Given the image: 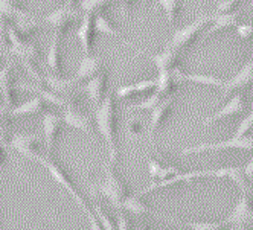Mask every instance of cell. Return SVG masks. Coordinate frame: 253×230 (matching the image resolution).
<instances>
[{
    "instance_id": "cell-1",
    "label": "cell",
    "mask_w": 253,
    "mask_h": 230,
    "mask_svg": "<svg viewBox=\"0 0 253 230\" xmlns=\"http://www.w3.org/2000/svg\"><path fill=\"white\" fill-rule=\"evenodd\" d=\"M95 122H96L98 133L105 142L108 151V160L112 163H116L119 151L116 142V105H115L113 92H107L102 102L96 107Z\"/></svg>"
},
{
    "instance_id": "cell-2",
    "label": "cell",
    "mask_w": 253,
    "mask_h": 230,
    "mask_svg": "<svg viewBox=\"0 0 253 230\" xmlns=\"http://www.w3.org/2000/svg\"><path fill=\"white\" fill-rule=\"evenodd\" d=\"M90 191H95L101 195H104L108 201L113 204L115 209L122 210L124 201L130 197L128 186L125 185L124 179L115 169V163L107 160L104 163V179L98 185H88Z\"/></svg>"
},
{
    "instance_id": "cell-3",
    "label": "cell",
    "mask_w": 253,
    "mask_h": 230,
    "mask_svg": "<svg viewBox=\"0 0 253 230\" xmlns=\"http://www.w3.org/2000/svg\"><path fill=\"white\" fill-rule=\"evenodd\" d=\"M40 165H43L47 171H49V174L52 175V179L55 180L58 185H61L72 197L75 198V201L78 203V206L81 207V209H84L85 212L90 209L88 206H87V203H85V200H84V197L81 195V192L77 189V186H75V183H74V180L70 179V175L67 174V171L60 165V162H57L55 158L52 157V154H42L40 157H39V160H37Z\"/></svg>"
},
{
    "instance_id": "cell-4",
    "label": "cell",
    "mask_w": 253,
    "mask_h": 230,
    "mask_svg": "<svg viewBox=\"0 0 253 230\" xmlns=\"http://www.w3.org/2000/svg\"><path fill=\"white\" fill-rule=\"evenodd\" d=\"M81 12L83 11L80 8H72V6L66 5V6H61L55 11H52L50 14H47L43 19V22L52 28L55 37H60L64 40V37L72 29V26L75 25V22L83 17Z\"/></svg>"
},
{
    "instance_id": "cell-5",
    "label": "cell",
    "mask_w": 253,
    "mask_h": 230,
    "mask_svg": "<svg viewBox=\"0 0 253 230\" xmlns=\"http://www.w3.org/2000/svg\"><path fill=\"white\" fill-rule=\"evenodd\" d=\"M212 19H213V14H205V15L197 17L192 23L175 31L174 35L171 37L169 47L175 49L177 52H182L183 49H186L191 43H194V40L198 37V35L202 34V31L211 25Z\"/></svg>"
},
{
    "instance_id": "cell-6",
    "label": "cell",
    "mask_w": 253,
    "mask_h": 230,
    "mask_svg": "<svg viewBox=\"0 0 253 230\" xmlns=\"http://www.w3.org/2000/svg\"><path fill=\"white\" fill-rule=\"evenodd\" d=\"M221 150H253V136H233L227 140H221V142H215V144H200V145H194L182 150L183 155L189 154H198V153H205V151H221Z\"/></svg>"
},
{
    "instance_id": "cell-7",
    "label": "cell",
    "mask_w": 253,
    "mask_h": 230,
    "mask_svg": "<svg viewBox=\"0 0 253 230\" xmlns=\"http://www.w3.org/2000/svg\"><path fill=\"white\" fill-rule=\"evenodd\" d=\"M80 81L74 77L72 79H66L58 75H46V87H49L52 92L60 95L66 102L67 107L77 105V96L80 93Z\"/></svg>"
},
{
    "instance_id": "cell-8",
    "label": "cell",
    "mask_w": 253,
    "mask_h": 230,
    "mask_svg": "<svg viewBox=\"0 0 253 230\" xmlns=\"http://www.w3.org/2000/svg\"><path fill=\"white\" fill-rule=\"evenodd\" d=\"M11 150L17 151L22 157L29 160H39L40 153V136L32 133H14L11 139Z\"/></svg>"
},
{
    "instance_id": "cell-9",
    "label": "cell",
    "mask_w": 253,
    "mask_h": 230,
    "mask_svg": "<svg viewBox=\"0 0 253 230\" xmlns=\"http://www.w3.org/2000/svg\"><path fill=\"white\" fill-rule=\"evenodd\" d=\"M224 223L227 226H246V227L253 224V200L250 195V189L241 192L238 203L235 204L230 215L224 220Z\"/></svg>"
},
{
    "instance_id": "cell-10",
    "label": "cell",
    "mask_w": 253,
    "mask_h": 230,
    "mask_svg": "<svg viewBox=\"0 0 253 230\" xmlns=\"http://www.w3.org/2000/svg\"><path fill=\"white\" fill-rule=\"evenodd\" d=\"M63 125H66L63 116L57 115L55 112H44L43 116V140L47 154L55 151L57 140L61 134Z\"/></svg>"
},
{
    "instance_id": "cell-11",
    "label": "cell",
    "mask_w": 253,
    "mask_h": 230,
    "mask_svg": "<svg viewBox=\"0 0 253 230\" xmlns=\"http://www.w3.org/2000/svg\"><path fill=\"white\" fill-rule=\"evenodd\" d=\"M95 34H96L95 14L83 12L81 23L77 29V37H78V41H80V46H81V50L84 55H92Z\"/></svg>"
},
{
    "instance_id": "cell-12",
    "label": "cell",
    "mask_w": 253,
    "mask_h": 230,
    "mask_svg": "<svg viewBox=\"0 0 253 230\" xmlns=\"http://www.w3.org/2000/svg\"><path fill=\"white\" fill-rule=\"evenodd\" d=\"M63 120L67 127L74 128L77 131H81V133H85L87 136L90 137H95V133H93V125H92V120L87 115H84L83 112H80L77 109V105H70V107H66L63 109Z\"/></svg>"
},
{
    "instance_id": "cell-13",
    "label": "cell",
    "mask_w": 253,
    "mask_h": 230,
    "mask_svg": "<svg viewBox=\"0 0 253 230\" xmlns=\"http://www.w3.org/2000/svg\"><path fill=\"white\" fill-rule=\"evenodd\" d=\"M172 104H174V96L169 95V96H165V98L162 99V101L156 105V107L151 110L150 120H148V140H150L151 144L154 142L156 133L159 131V128L162 127V123L165 122L168 113L171 112Z\"/></svg>"
},
{
    "instance_id": "cell-14",
    "label": "cell",
    "mask_w": 253,
    "mask_h": 230,
    "mask_svg": "<svg viewBox=\"0 0 253 230\" xmlns=\"http://www.w3.org/2000/svg\"><path fill=\"white\" fill-rule=\"evenodd\" d=\"M244 109H246V98H244L243 93H237L224 105L221 110H218L216 113H213L209 117H206L205 120H202V125L203 127H209V125H212V123H215V122H220V120H224V119L232 117L235 115L243 113Z\"/></svg>"
},
{
    "instance_id": "cell-15",
    "label": "cell",
    "mask_w": 253,
    "mask_h": 230,
    "mask_svg": "<svg viewBox=\"0 0 253 230\" xmlns=\"http://www.w3.org/2000/svg\"><path fill=\"white\" fill-rule=\"evenodd\" d=\"M0 85L3 92V105L8 109H14L17 105V88L14 82V63H8L5 69L0 70Z\"/></svg>"
},
{
    "instance_id": "cell-16",
    "label": "cell",
    "mask_w": 253,
    "mask_h": 230,
    "mask_svg": "<svg viewBox=\"0 0 253 230\" xmlns=\"http://www.w3.org/2000/svg\"><path fill=\"white\" fill-rule=\"evenodd\" d=\"M250 84H253V58L249 60L241 69L240 72L235 75L232 79L224 82L223 87V95L227 96L232 92H238V90H244Z\"/></svg>"
},
{
    "instance_id": "cell-17",
    "label": "cell",
    "mask_w": 253,
    "mask_h": 230,
    "mask_svg": "<svg viewBox=\"0 0 253 230\" xmlns=\"http://www.w3.org/2000/svg\"><path fill=\"white\" fill-rule=\"evenodd\" d=\"M209 177L212 179H230L241 192L250 189V182L244 174V166H221L216 169H209Z\"/></svg>"
},
{
    "instance_id": "cell-18",
    "label": "cell",
    "mask_w": 253,
    "mask_h": 230,
    "mask_svg": "<svg viewBox=\"0 0 253 230\" xmlns=\"http://www.w3.org/2000/svg\"><path fill=\"white\" fill-rule=\"evenodd\" d=\"M107 70H101L98 75H95L93 78H90L85 85H84V93L87 95L88 101L92 102L95 107L102 102L105 93V88H107Z\"/></svg>"
},
{
    "instance_id": "cell-19",
    "label": "cell",
    "mask_w": 253,
    "mask_h": 230,
    "mask_svg": "<svg viewBox=\"0 0 253 230\" xmlns=\"http://www.w3.org/2000/svg\"><path fill=\"white\" fill-rule=\"evenodd\" d=\"M102 60L99 57H93V55H84L77 67L75 72V78L80 82L88 81L90 78H93L95 75H98L102 70Z\"/></svg>"
},
{
    "instance_id": "cell-20",
    "label": "cell",
    "mask_w": 253,
    "mask_h": 230,
    "mask_svg": "<svg viewBox=\"0 0 253 230\" xmlns=\"http://www.w3.org/2000/svg\"><path fill=\"white\" fill-rule=\"evenodd\" d=\"M46 105H49L42 96H35L23 104H17L14 109H11L12 119L26 117V116H37L46 110Z\"/></svg>"
},
{
    "instance_id": "cell-21",
    "label": "cell",
    "mask_w": 253,
    "mask_h": 230,
    "mask_svg": "<svg viewBox=\"0 0 253 230\" xmlns=\"http://www.w3.org/2000/svg\"><path fill=\"white\" fill-rule=\"evenodd\" d=\"M240 15H241V11H229V12H220V14L213 12V19L206 29V35H215L227 28L237 26Z\"/></svg>"
},
{
    "instance_id": "cell-22",
    "label": "cell",
    "mask_w": 253,
    "mask_h": 230,
    "mask_svg": "<svg viewBox=\"0 0 253 230\" xmlns=\"http://www.w3.org/2000/svg\"><path fill=\"white\" fill-rule=\"evenodd\" d=\"M172 74L175 77L177 81H188V82H194V84H200V85H209V87H224V79L218 78V77H212V75H200V74H186L183 72L180 67H175L172 70Z\"/></svg>"
},
{
    "instance_id": "cell-23",
    "label": "cell",
    "mask_w": 253,
    "mask_h": 230,
    "mask_svg": "<svg viewBox=\"0 0 253 230\" xmlns=\"http://www.w3.org/2000/svg\"><path fill=\"white\" fill-rule=\"evenodd\" d=\"M63 38L53 35L47 49V66L53 75L63 77Z\"/></svg>"
},
{
    "instance_id": "cell-24",
    "label": "cell",
    "mask_w": 253,
    "mask_h": 230,
    "mask_svg": "<svg viewBox=\"0 0 253 230\" xmlns=\"http://www.w3.org/2000/svg\"><path fill=\"white\" fill-rule=\"evenodd\" d=\"M151 63L156 66L157 72H164V70H174L178 63V52L172 47H167L165 50H162L160 54L151 55Z\"/></svg>"
},
{
    "instance_id": "cell-25",
    "label": "cell",
    "mask_w": 253,
    "mask_h": 230,
    "mask_svg": "<svg viewBox=\"0 0 253 230\" xmlns=\"http://www.w3.org/2000/svg\"><path fill=\"white\" fill-rule=\"evenodd\" d=\"M156 88V78L154 79H143V81H137L134 84H126V85H121L116 90V98L118 99H125L128 96H136L140 93H147L150 90Z\"/></svg>"
},
{
    "instance_id": "cell-26",
    "label": "cell",
    "mask_w": 253,
    "mask_h": 230,
    "mask_svg": "<svg viewBox=\"0 0 253 230\" xmlns=\"http://www.w3.org/2000/svg\"><path fill=\"white\" fill-rule=\"evenodd\" d=\"M178 81L175 79L172 70H164V72H159L156 78V90L162 96H169L174 90Z\"/></svg>"
},
{
    "instance_id": "cell-27",
    "label": "cell",
    "mask_w": 253,
    "mask_h": 230,
    "mask_svg": "<svg viewBox=\"0 0 253 230\" xmlns=\"http://www.w3.org/2000/svg\"><path fill=\"white\" fill-rule=\"evenodd\" d=\"M122 209H125L126 212H130V214H133V215H145V214H151V212H154L151 207L147 206V203L142 201V197H139L137 193L130 195L128 198H126L124 201Z\"/></svg>"
},
{
    "instance_id": "cell-28",
    "label": "cell",
    "mask_w": 253,
    "mask_h": 230,
    "mask_svg": "<svg viewBox=\"0 0 253 230\" xmlns=\"http://www.w3.org/2000/svg\"><path fill=\"white\" fill-rule=\"evenodd\" d=\"M148 168H150L151 177H154V179H157V180L168 179V177H171V175H174V174L178 172V169H177L175 166L162 165V163L153 160V158H150V160H148Z\"/></svg>"
},
{
    "instance_id": "cell-29",
    "label": "cell",
    "mask_w": 253,
    "mask_h": 230,
    "mask_svg": "<svg viewBox=\"0 0 253 230\" xmlns=\"http://www.w3.org/2000/svg\"><path fill=\"white\" fill-rule=\"evenodd\" d=\"M95 28H96V32H99V34L110 35V37H118L116 28L113 26L110 19H108L102 11L95 14Z\"/></svg>"
},
{
    "instance_id": "cell-30",
    "label": "cell",
    "mask_w": 253,
    "mask_h": 230,
    "mask_svg": "<svg viewBox=\"0 0 253 230\" xmlns=\"http://www.w3.org/2000/svg\"><path fill=\"white\" fill-rule=\"evenodd\" d=\"M157 3L160 5L162 9H164L167 19H168V23L171 26H174L178 11H180V2L178 0H157Z\"/></svg>"
},
{
    "instance_id": "cell-31",
    "label": "cell",
    "mask_w": 253,
    "mask_h": 230,
    "mask_svg": "<svg viewBox=\"0 0 253 230\" xmlns=\"http://www.w3.org/2000/svg\"><path fill=\"white\" fill-rule=\"evenodd\" d=\"M112 0H81L80 2V9L83 12L88 14H96L102 11L107 5H110Z\"/></svg>"
},
{
    "instance_id": "cell-32",
    "label": "cell",
    "mask_w": 253,
    "mask_h": 230,
    "mask_svg": "<svg viewBox=\"0 0 253 230\" xmlns=\"http://www.w3.org/2000/svg\"><path fill=\"white\" fill-rule=\"evenodd\" d=\"M11 25L8 22L0 20V52H11L12 43H11Z\"/></svg>"
},
{
    "instance_id": "cell-33",
    "label": "cell",
    "mask_w": 253,
    "mask_h": 230,
    "mask_svg": "<svg viewBox=\"0 0 253 230\" xmlns=\"http://www.w3.org/2000/svg\"><path fill=\"white\" fill-rule=\"evenodd\" d=\"M92 195L95 197V201H93V212L96 214V217H98L99 223L102 224V227H104L105 230H116V227H115V224L112 223V220L108 218V215L105 214L104 209L101 207V204H99V201H98V198H96V193L92 192Z\"/></svg>"
},
{
    "instance_id": "cell-34",
    "label": "cell",
    "mask_w": 253,
    "mask_h": 230,
    "mask_svg": "<svg viewBox=\"0 0 253 230\" xmlns=\"http://www.w3.org/2000/svg\"><path fill=\"white\" fill-rule=\"evenodd\" d=\"M164 98H165V96H162V95L156 90V92H154L151 96H148L147 99H143L142 102L133 105V110H150V112H151Z\"/></svg>"
},
{
    "instance_id": "cell-35",
    "label": "cell",
    "mask_w": 253,
    "mask_h": 230,
    "mask_svg": "<svg viewBox=\"0 0 253 230\" xmlns=\"http://www.w3.org/2000/svg\"><path fill=\"white\" fill-rule=\"evenodd\" d=\"M183 226L191 227L192 230H223L224 226H227L224 221L221 223H182Z\"/></svg>"
},
{
    "instance_id": "cell-36",
    "label": "cell",
    "mask_w": 253,
    "mask_h": 230,
    "mask_svg": "<svg viewBox=\"0 0 253 230\" xmlns=\"http://www.w3.org/2000/svg\"><path fill=\"white\" fill-rule=\"evenodd\" d=\"M87 220H88V224H90V230H105L104 227H102V224L99 223V220H98V217H96V214L92 210V209H88L87 212Z\"/></svg>"
},
{
    "instance_id": "cell-37",
    "label": "cell",
    "mask_w": 253,
    "mask_h": 230,
    "mask_svg": "<svg viewBox=\"0 0 253 230\" xmlns=\"http://www.w3.org/2000/svg\"><path fill=\"white\" fill-rule=\"evenodd\" d=\"M240 0H221V2L216 5L215 8V14H220V12H229L232 11V8L237 5Z\"/></svg>"
},
{
    "instance_id": "cell-38",
    "label": "cell",
    "mask_w": 253,
    "mask_h": 230,
    "mask_svg": "<svg viewBox=\"0 0 253 230\" xmlns=\"http://www.w3.org/2000/svg\"><path fill=\"white\" fill-rule=\"evenodd\" d=\"M118 230H131L130 220L126 218V215L122 210L118 212Z\"/></svg>"
},
{
    "instance_id": "cell-39",
    "label": "cell",
    "mask_w": 253,
    "mask_h": 230,
    "mask_svg": "<svg viewBox=\"0 0 253 230\" xmlns=\"http://www.w3.org/2000/svg\"><path fill=\"white\" fill-rule=\"evenodd\" d=\"M252 31H253V28H252V25H237V34H238V37H241V38H249V37H252Z\"/></svg>"
},
{
    "instance_id": "cell-40",
    "label": "cell",
    "mask_w": 253,
    "mask_h": 230,
    "mask_svg": "<svg viewBox=\"0 0 253 230\" xmlns=\"http://www.w3.org/2000/svg\"><path fill=\"white\" fill-rule=\"evenodd\" d=\"M244 174L249 182H253V157L244 165Z\"/></svg>"
},
{
    "instance_id": "cell-41",
    "label": "cell",
    "mask_w": 253,
    "mask_h": 230,
    "mask_svg": "<svg viewBox=\"0 0 253 230\" xmlns=\"http://www.w3.org/2000/svg\"><path fill=\"white\" fill-rule=\"evenodd\" d=\"M8 158V148H5L2 144H0V166H2Z\"/></svg>"
},
{
    "instance_id": "cell-42",
    "label": "cell",
    "mask_w": 253,
    "mask_h": 230,
    "mask_svg": "<svg viewBox=\"0 0 253 230\" xmlns=\"http://www.w3.org/2000/svg\"><path fill=\"white\" fill-rule=\"evenodd\" d=\"M130 134H136V136H140V134H142V131H140V127L137 125L136 122L130 123Z\"/></svg>"
},
{
    "instance_id": "cell-43",
    "label": "cell",
    "mask_w": 253,
    "mask_h": 230,
    "mask_svg": "<svg viewBox=\"0 0 253 230\" xmlns=\"http://www.w3.org/2000/svg\"><path fill=\"white\" fill-rule=\"evenodd\" d=\"M112 2H118V3H121V6H122V9H124V14L126 12V5H128L131 0H112Z\"/></svg>"
},
{
    "instance_id": "cell-44",
    "label": "cell",
    "mask_w": 253,
    "mask_h": 230,
    "mask_svg": "<svg viewBox=\"0 0 253 230\" xmlns=\"http://www.w3.org/2000/svg\"><path fill=\"white\" fill-rule=\"evenodd\" d=\"M80 2H81V0H66V5L67 6H72V8H78L80 6Z\"/></svg>"
},
{
    "instance_id": "cell-45",
    "label": "cell",
    "mask_w": 253,
    "mask_h": 230,
    "mask_svg": "<svg viewBox=\"0 0 253 230\" xmlns=\"http://www.w3.org/2000/svg\"><path fill=\"white\" fill-rule=\"evenodd\" d=\"M3 102V92H2V85H0V105Z\"/></svg>"
},
{
    "instance_id": "cell-46",
    "label": "cell",
    "mask_w": 253,
    "mask_h": 230,
    "mask_svg": "<svg viewBox=\"0 0 253 230\" xmlns=\"http://www.w3.org/2000/svg\"><path fill=\"white\" fill-rule=\"evenodd\" d=\"M137 230H147L145 227H137Z\"/></svg>"
},
{
    "instance_id": "cell-47",
    "label": "cell",
    "mask_w": 253,
    "mask_h": 230,
    "mask_svg": "<svg viewBox=\"0 0 253 230\" xmlns=\"http://www.w3.org/2000/svg\"><path fill=\"white\" fill-rule=\"evenodd\" d=\"M252 57H253V41H252Z\"/></svg>"
},
{
    "instance_id": "cell-48",
    "label": "cell",
    "mask_w": 253,
    "mask_h": 230,
    "mask_svg": "<svg viewBox=\"0 0 253 230\" xmlns=\"http://www.w3.org/2000/svg\"><path fill=\"white\" fill-rule=\"evenodd\" d=\"M0 230H3V229H2V223H0Z\"/></svg>"
}]
</instances>
